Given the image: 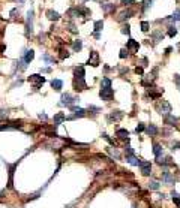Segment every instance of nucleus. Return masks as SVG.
<instances>
[{
  "label": "nucleus",
  "mask_w": 180,
  "mask_h": 208,
  "mask_svg": "<svg viewBox=\"0 0 180 208\" xmlns=\"http://www.w3.org/2000/svg\"><path fill=\"white\" fill-rule=\"evenodd\" d=\"M102 9L105 12H111V11H114V5H111V3H101Z\"/></svg>",
  "instance_id": "obj_26"
},
{
  "label": "nucleus",
  "mask_w": 180,
  "mask_h": 208,
  "mask_svg": "<svg viewBox=\"0 0 180 208\" xmlns=\"http://www.w3.org/2000/svg\"><path fill=\"white\" fill-rule=\"evenodd\" d=\"M174 21H180V9H177V11H174V14H173V17H171Z\"/></svg>",
  "instance_id": "obj_36"
},
{
  "label": "nucleus",
  "mask_w": 180,
  "mask_h": 208,
  "mask_svg": "<svg viewBox=\"0 0 180 208\" xmlns=\"http://www.w3.org/2000/svg\"><path fill=\"white\" fill-rule=\"evenodd\" d=\"M51 87H53L56 91H60L62 87H63V82H62L60 79H53V81H51Z\"/></svg>",
  "instance_id": "obj_22"
},
{
  "label": "nucleus",
  "mask_w": 180,
  "mask_h": 208,
  "mask_svg": "<svg viewBox=\"0 0 180 208\" xmlns=\"http://www.w3.org/2000/svg\"><path fill=\"white\" fill-rule=\"evenodd\" d=\"M42 60H44V61H47V63H54V58L50 57L48 54H44V56H42Z\"/></svg>",
  "instance_id": "obj_33"
},
{
  "label": "nucleus",
  "mask_w": 180,
  "mask_h": 208,
  "mask_svg": "<svg viewBox=\"0 0 180 208\" xmlns=\"http://www.w3.org/2000/svg\"><path fill=\"white\" fill-rule=\"evenodd\" d=\"M29 82L33 85V88H35V90H38V88H41V87H42V84L45 82V78H44L42 75L35 74V75H30V77H29Z\"/></svg>",
  "instance_id": "obj_2"
},
{
  "label": "nucleus",
  "mask_w": 180,
  "mask_h": 208,
  "mask_svg": "<svg viewBox=\"0 0 180 208\" xmlns=\"http://www.w3.org/2000/svg\"><path fill=\"white\" fill-rule=\"evenodd\" d=\"M72 48H74V51H81V48H83V42H81L80 39L75 40L74 45H72Z\"/></svg>",
  "instance_id": "obj_29"
},
{
  "label": "nucleus",
  "mask_w": 180,
  "mask_h": 208,
  "mask_svg": "<svg viewBox=\"0 0 180 208\" xmlns=\"http://www.w3.org/2000/svg\"><path fill=\"white\" fill-rule=\"evenodd\" d=\"M152 38H153V40H155V42H159V40H162L164 35H162L161 32H155V33L152 35Z\"/></svg>",
  "instance_id": "obj_28"
},
{
  "label": "nucleus",
  "mask_w": 180,
  "mask_h": 208,
  "mask_svg": "<svg viewBox=\"0 0 180 208\" xmlns=\"http://www.w3.org/2000/svg\"><path fill=\"white\" fill-rule=\"evenodd\" d=\"M47 17H48L51 21H57V20L60 18L59 12H56V11H47Z\"/></svg>",
  "instance_id": "obj_23"
},
{
  "label": "nucleus",
  "mask_w": 180,
  "mask_h": 208,
  "mask_svg": "<svg viewBox=\"0 0 180 208\" xmlns=\"http://www.w3.org/2000/svg\"><path fill=\"white\" fill-rule=\"evenodd\" d=\"M138 48H140V45H138L137 40H134V39H129V40H128V43H126V50H128V51L137 53Z\"/></svg>",
  "instance_id": "obj_11"
},
{
  "label": "nucleus",
  "mask_w": 180,
  "mask_h": 208,
  "mask_svg": "<svg viewBox=\"0 0 180 208\" xmlns=\"http://www.w3.org/2000/svg\"><path fill=\"white\" fill-rule=\"evenodd\" d=\"M135 72H137V74H143V67H137V69H135Z\"/></svg>",
  "instance_id": "obj_45"
},
{
  "label": "nucleus",
  "mask_w": 180,
  "mask_h": 208,
  "mask_svg": "<svg viewBox=\"0 0 180 208\" xmlns=\"http://www.w3.org/2000/svg\"><path fill=\"white\" fill-rule=\"evenodd\" d=\"M176 35H177V29L173 27V26H170V27H168V36L173 38V36H176Z\"/></svg>",
  "instance_id": "obj_31"
},
{
  "label": "nucleus",
  "mask_w": 180,
  "mask_h": 208,
  "mask_svg": "<svg viewBox=\"0 0 180 208\" xmlns=\"http://www.w3.org/2000/svg\"><path fill=\"white\" fill-rule=\"evenodd\" d=\"M33 58H35V51L33 50H26L24 53H22V60H24L26 63H30Z\"/></svg>",
  "instance_id": "obj_15"
},
{
  "label": "nucleus",
  "mask_w": 180,
  "mask_h": 208,
  "mask_svg": "<svg viewBox=\"0 0 180 208\" xmlns=\"http://www.w3.org/2000/svg\"><path fill=\"white\" fill-rule=\"evenodd\" d=\"M140 168H141V174H143V175L149 177V175L152 174V163H150V162H141V163H140Z\"/></svg>",
  "instance_id": "obj_9"
},
{
  "label": "nucleus",
  "mask_w": 180,
  "mask_h": 208,
  "mask_svg": "<svg viewBox=\"0 0 180 208\" xmlns=\"http://www.w3.org/2000/svg\"><path fill=\"white\" fill-rule=\"evenodd\" d=\"M171 196H173V201H174V204L177 205V208H180V195H179L176 190H173V192H171Z\"/></svg>",
  "instance_id": "obj_25"
},
{
  "label": "nucleus",
  "mask_w": 180,
  "mask_h": 208,
  "mask_svg": "<svg viewBox=\"0 0 180 208\" xmlns=\"http://www.w3.org/2000/svg\"><path fill=\"white\" fill-rule=\"evenodd\" d=\"M149 27H150V24H149L147 21H143L141 22V30L143 32H149Z\"/></svg>",
  "instance_id": "obj_34"
},
{
  "label": "nucleus",
  "mask_w": 180,
  "mask_h": 208,
  "mask_svg": "<svg viewBox=\"0 0 180 208\" xmlns=\"http://www.w3.org/2000/svg\"><path fill=\"white\" fill-rule=\"evenodd\" d=\"M66 120V115L63 114V112H59V114H56L54 115V118H53V121H54V126H60L63 121Z\"/></svg>",
  "instance_id": "obj_16"
},
{
  "label": "nucleus",
  "mask_w": 180,
  "mask_h": 208,
  "mask_svg": "<svg viewBox=\"0 0 180 208\" xmlns=\"http://www.w3.org/2000/svg\"><path fill=\"white\" fill-rule=\"evenodd\" d=\"M99 96H101L102 100H111L112 96H114V90H112L111 87H108V88H101Z\"/></svg>",
  "instance_id": "obj_4"
},
{
  "label": "nucleus",
  "mask_w": 180,
  "mask_h": 208,
  "mask_svg": "<svg viewBox=\"0 0 180 208\" xmlns=\"http://www.w3.org/2000/svg\"><path fill=\"white\" fill-rule=\"evenodd\" d=\"M9 111L8 109H0V117H8Z\"/></svg>",
  "instance_id": "obj_42"
},
{
  "label": "nucleus",
  "mask_w": 180,
  "mask_h": 208,
  "mask_svg": "<svg viewBox=\"0 0 180 208\" xmlns=\"http://www.w3.org/2000/svg\"><path fill=\"white\" fill-rule=\"evenodd\" d=\"M39 118H44V120H47V115H45V114H39Z\"/></svg>",
  "instance_id": "obj_46"
},
{
  "label": "nucleus",
  "mask_w": 180,
  "mask_h": 208,
  "mask_svg": "<svg viewBox=\"0 0 180 208\" xmlns=\"http://www.w3.org/2000/svg\"><path fill=\"white\" fill-rule=\"evenodd\" d=\"M159 187H161L159 181H156V180H150V183H149V189H150V190H159Z\"/></svg>",
  "instance_id": "obj_24"
},
{
  "label": "nucleus",
  "mask_w": 180,
  "mask_h": 208,
  "mask_svg": "<svg viewBox=\"0 0 180 208\" xmlns=\"http://www.w3.org/2000/svg\"><path fill=\"white\" fill-rule=\"evenodd\" d=\"M33 32V11L27 12V21H26V35H32Z\"/></svg>",
  "instance_id": "obj_5"
},
{
  "label": "nucleus",
  "mask_w": 180,
  "mask_h": 208,
  "mask_svg": "<svg viewBox=\"0 0 180 208\" xmlns=\"http://www.w3.org/2000/svg\"><path fill=\"white\" fill-rule=\"evenodd\" d=\"M84 74H86V71H84L83 66L74 69V78H84Z\"/></svg>",
  "instance_id": "obj_19"
},
{
  "label": "nucleus",
  "mask_w": 180,
  "mask_h": 208,
  "mask_svg": "<svg viewBox=\"0 0 180 208\" xmlns=\"http://www.w3.org/2000/svg\"><path fill=\"white\" fill-rule=\"evenodd\" d=\"M126 162L132 166H140V163H141V160L135 154H126Z\"/></svg>",
  "instance_id": "obj_10"
},
{
  "label": "nucleus",
  "mask_w": 180,
  "mask_h": 208,
  "mask_svg": "<svg viewBox=\"0 0 180 208\" xmlns=\"http://www.w3.org/2000/svg\"><path fill=\"white\" fill-rule=\"evenodd\" d=\"M152 3H153V0H146V2L143 3V5H144V6H143V11L146 12L149 8H152Z\"/></svg>",
  "instance_id": "obj_32"
},
{
  "label": "nucleus",
  "mask_w": 180,
  "mask_h": 208,
  "mask_svg": "<svg viewBox=\"0 0 180 208\" xmlns=\"http://www.w3.org/2000/svg\"><path fill=\"white\" fill-rule=\"evenodd\" d=\"M69 108L74 111V115L66 117V120H74L77 117H84V115H86V109H83V108H77V106H69Z\"/></svg>",
  "instance_id": "obj_6"
},
{
  "label": "nucleus",
  "mask_w": 180,
  "mask_h": 208,
  "mask_svg": "<svg viewBox=\"0 0 180 208\" xmlns=\"http://www.w3.org/2000/svg\"><path fill=\"white\" fill-rule=\"evenodd\" d=\"M158 132H159V130H158V127H156L155 124H149V126L146 127V133L150 135V136H156Z\"/></svg>",
  "instance_id": "obj_18"
},
{
  "label": "nucleus",
  "mask_w": 180,
  "mask_h": 208,
  "mask_svg": "<svg viewBox=\"0 0 180 208\" xmlns=\"http://www.w3.org/2000/svg\"><path fill=\"white\" fill-rule=\"evenodd\" d=\"M87 64H92V66H98L99 64V54L96 51L90 53V57H89V63Z\"/></svg>",
  "instance_id": "obj_13"
},
{
  "label": "nucleus",
  "mask_w": 180,
  "mask_h": 208,
  "mask_svg": "<svg viewBox=\"0 0 180 208\" xmlns=\"http://www.w3.org/2000/svg\"><path fill=\"white\" fill-rule=\"evenodd\" d=\"M153 154H155L156 159H161V157L164 156V148H162V145H159V144H153Z\"/></svg>",
  "instance_id": "obj_14"
},
{
  "label": "nucleus",
  "mask_w": 180,
  "mask_h": 208,
  "mask_svg": "<svg viewBox=\"0 0 180 208\" xmlns=\"http://www.w3.org/2000/svg\"><path fill=\"white\" fill-rule=\"evenodd\" d=\"M125 153H126V154H134V148H132L131 145H126V147H125Z\"/></svg>",
  "instance_id": "obj_39"
},
{
  "label": "nucleus",
  "mask_w": 180,
  "mask_h": 208,
  "mask_svg": "<svg viewBox=\"0 0 180 208\" xmlns=\"http://www.w3.org/2000/svg\"><path fill=\"white\" fill-rule=\"evenodd\" d=\"M174 82H176L177 88L180 90V77H179V75H174Z\"/></svg>",
  "instance_id": "obj_41"
},
{
  "label": "nucleus",
  "mask_w": 180,
  "mask_h": 208,
  "mask_svg": "<svg viewBox=\"0 0 180 208\" xmlns=\"http://www.w3.org/2000/svg\"><path fill=\"white\" fill-rule=\"evenodd\" d=\"M122 117H123V112L122 111H112L110 115H108V121L111 123V121H119V120H122Z\"/></svg>",
  "instance_id": "obj_12"
},
{
  "label": "nucleus",
  "mask_w": 180,
  "mask_h": 208,
  "mask_svg": "<svg viewBox=\"0 0 180 208\" xmlns=\"http://www.w3.org/2000/svg\"><path fill=\"white\" fill-rule=\"evenodd\" d=\"M125 57H128V50L123 48V50L120 51V58H125Z\"/></svg>",
  "instance_id": "obj_43"
},
{
  "label": "nucleus",
  "mask_w": 180,
  "mask_h": 208,
  "mask_svg": "<svg viewBox=\"0 0 180 208\" xmlns=\"http://www.w3.org/2000/svg\"><path fill=\"white\" fill-rule=\"evenodd\" d=\"M89 111H93V114H98V112H99L101 109H99L98 106H93V105H90V106H89Z\"/></svg>",
  "instance_id": "obj_40"
},
{
  "label": "nucleus",
  "mask_w": 180,
  "mask_h": 208,
  "mask_svg": "<svg viewBox=\"0 0 180 208\" xmlns=\"http://www.w3.org/2000/svg\"><path fill=\"white\" fill-rule=\"evenodd\" d=\"M83 2H86V0H83Z\"/></svg>",
  "instance_id": "obj_48"
},
{
  "label": "nucleus",
  "mask_w": 180,
  "mask_h": 208,
  "mask_svg": "<svg viewBox=\"0 0 180 208\" xmlns=\"http://www.w3.org/2000/svg\"><path fill=\"white\" fill-rule=\"evenodd\" d=\"M122 33H123V35H129V33H131V27H129V24H125V26L122 27Z\"/></svg>",
  "instance_id": "obj_35"
},
{
  "label": "nucleus",
  "mask_w": 180,
  "mask_h": 208,
  "mask_svg": "<svg viewBox=\"0 0 180 208\" xmlns=\"http://www.w3.org/2000/svg\"><path fill=\"white\" fill-rule=\"evenodd\" d=\"M101 85H102V88H108V87H111V79H110V78H102Z\"/></svg>",
  "instance_id": "obj_30"
},
{
  "label": "nucleus",
  "mask_w": 180,
  "mask_h": 208,
  "mask_svg": "<svg viewBox=\"0 0 180 208\" xmlns=\"http://www.w3.org/2000/svg\"><path fill=\"white\" fill-rule=\"evenodd\" d=\"M122 3H123L125 6H131V5L134 3V0H122Z\"/></svg>",
  "instance_id": "obj_44"
},
{
  "label": "nucleus",
  "mask_w": 180,
  "mask_h": 208,
  "mask_svg": "<svg viewBox=\"0 0 180 208\" xmlns=\"http://www.w3.org/2000/svg\"><path fill=\"white\" fill-rule=\"evenodd\" d=\"M156 109H158V112H159L161 115H168L171 112V105L167 100H161L159 103L156 105Z\"/></svg>",
  "instance_id": "obj_3"
},
{
  "label": "nucleus",
  "mask_w": 180,
  "mask_h": 208,
  "mask_svg": "<svg viewBox=\"0 0 180 208\" xmlns=\"http://www.w3.org/2000/svg\"><path fill=\"white\" fill-rule=\"evenodd\" d=\"M143 130H146L144 124H143V123H138V126L135 127V132H137V133H140V132H143Z\"/></svg>",
  "instance_id": "obj_37"
},
{
  "label": "nucleus",
  "mask_w": 180,
  "mask_h": 208,
  "mask_svg": "<svg viewBox=\"0 0 180 208\" xmlns=\"http://www.w3.org/2000/svg\"><path fill=\"white\" fill-rule=\"evenodd\" d=\"M116 136H117V138H120V139H128L129 132H128L126 129H119V130L116 132Z\"/></svg>",
  "instance_id": "obj_20"
},
{
  "label": "nucleus",
  "mask_w": 180,
  "mask_h": 208,
  "mask_svg": "<svg viewBox=\"0 0 180 208\" xmlns=\"http://www.w3.org/2000/svg\"><path fill=\"white\" fill-rule=\"evenodd\" d=\"M177 123H179V118L177 117H174V115H171V114L165 115V124H168V126H177Z\"/></svg>",
  "instance_id": "obj_17"
},
{
  "label": "nucleus",
  "mask_w": 180,
  "mask_h": 208,
  "mask_svg": "<svg viewBox=\"0 0 180 208\" xmlns=\"http://www.w3.org/2000/svg\"><path fill=\"white\" fill-rule=\"evenodd\" d=\"M108 151H110V154H111V156H114L116 159H119V157H120V154H119V151H117L116 148H114V150H108Z\"/></svg>",
  "instance_id": "obj_38"
},
{
  "label": "nucleus",
  "mask_w": 180,
  "mask_h": 208,
  "mask_svg": "<svg viewBox=\"0 0 180 208\" xmlns=\"http://www.w3.org/2000/svg\"><path fill=\"white\" fill-rule=\"evenodd\" d=\"M78 100V98H74L72 95H69V93H63L62 95V98H60V105L62 106H72V103H75Z\"/></svg>",
  "instance_id": "obj_1"
},
{
  "label": "nucleus",
  "mask_w": 180,
  "mask_h": 208,
  "mask_svg": "<svg viewBox=\"0 0 180 208\" xmlns=\"http://www.w3.org/2000/svg\"><path fill=\"white\" fill-rule=\"evenodd\" d=\"M17 2H18V3H24V0H17Z\"/></svg>",
  "instance_id": "obj_47"
},
{
  "label": "nucleus",
  "mask_w": 180,
  "mask_h": 208,
  "mask_svg": "<svg viewBox=\"0 0 180 208\" xmlns=\"http://www.w3.org/2000/svg\"><path fill=\"white\" fill-rule=\"evenodd\" d=\"M162 183L167 184V186H173V184H174V177H173L171 172H168L167 169L162 172Z\"/></svg>",
  "instance_id": "obj_8"
},
{
  "label": "nucleus",
  "mask_w": 180,
  "mask_h": 208,
  "mask_svg": "<svg viewBox=\"0 0 180 208\" xmlns=\"http://www.w3.org/2000/svg\"><path fill=\"white\" fill-rule=\"evenodd\" d=\"M74 88H75L77 91L86 90V88H87V84H86L84 78H74Z\"/></svg>",
  "instance_id": "obj_7"
},
{
  "label": "nucleus",
  "mask_w": 180,
  "mask_h": 208,
  "mask_svg": "<svg viewBox=\"0 0 180 208\" xmlns=\"http://www.w3.org/2000/svg\"><path fill=\"white\" fill-rule=\"evenodd\" d=\"M102 27H104V21H102V20L96 21V22H95V33H99V32L102 30Z\"/></svg>",
  "instance_id": "obj_27"
},
{
  "label": "nucleus",
  "mask_w": 180,
  "mask_h": 208,
  "mask_svg": "<svg viewBox=\"0 0 180 208\" xmlns=\"http://www.w3.org/2000/svg\"><path fill=\"white\" fill-rule=\"evenodd\" d=\"M131 15H134V12H132L131 9H128V11H123V12L117 17V20H119V21H125V20H128Z\"/></svg>",
  "instance_id": "obj_21"
}]
</instances>
